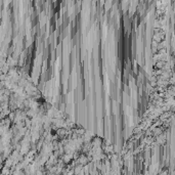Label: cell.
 Returning a JSON list of instances; mask_svg holds the SVG:
<instances>
[{"instance_id": "cell-1", "label": "cell", "mask_w": 175, "mask_h": 175, "mask_svg": "<svg viewBox=\"0 0 175 175\" xmlns=\"http://www.w3.org/2000/svg\"><path fill=\"white\" fill-rule=\"evenodd\" d=\"M88 162V160H87V158L85 157V156H81L80 158H79V163L80 165H85V164H87Z\"/></svg>"}, {"instance_id": "cell-2", "label": "cell", "mask_w": 175, "mask_h": 175, "mask_svg": "<svg viewBox=\"0 0 175 175\" xmlns=\"http://www.w3.org/2000/svg\"><path fill=\"white\" fill-rule=\"evenodd\" d=\"M49 175H54V174H52V173H50V174H49Z\"/></svg>"}]
</instances>
